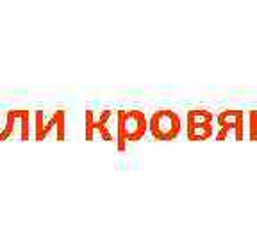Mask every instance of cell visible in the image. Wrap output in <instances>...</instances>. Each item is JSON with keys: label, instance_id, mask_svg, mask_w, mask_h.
<instances>
[{"label": "cell", "instance_id": "obj_2", "mask_svg": "<svg viewBox=\"0 0 257 240\" xmlns=\"http://www.w3.org/2000/svg\"><path fill=\"white\" fill-rule=\"evenodd\" d=\"M182 121L179 114L171 109L155 110L148 119V130L152 137L157 141H173L180 134Z\"/></svg>", "mask_w": 257, "mask_h": 240}, {"label": "cell", "instance_id": "obj_3", "mask_svg": "<svg viewBox=\"0 0 257 240\" xmlns=\"http://www.w3.org/2000/svg\"><path fill=\"white\" fill-rule=\"evenodd\" d=\"M186 134L189 141H207L214 134V116L211 110L191 109L186 116Z\"/></svg>", "mask_w": 257, "mask_h": 240}, {"label": "cell", "instance_id": "obj_7", "mask_svg": "<svg viewBox=\"0 0 257 240\" xmlns=\"http://www.w3.org/2000/svg\"><path fill=\"white\" fill-rule=\"evenodd\" d=\"M16 121H20V141H29L30 135V110L29 109H14Z\"/></svg>", "mask_w": 257, "mask_h": 240}, {"label": "cell", "instance_id": "obj_9", "mask_svg": "<svg viewBox=\"0 0 257 240\" xmlns=\"http://www.w3.org/2000/svg\"><path fill=\"white\" fill-rule=\"evenodd\" d=\"M45 112L43 110H36L34 112V141L41 139V132L45 128Z\"/></svg>", "mask_w": 257, "mask_h": 240}, {"label": "cell", "instance_id": "obj_10", "mask_svg": "<svg viewBox=\"0 0 257 240\" xmlns=\"http://www.w3.org/2000/svg\"><path fill=\"white\" fill-rule=\"evenodd\" d=\"M249 135L252 141H257V110H250L249 114Z\"/></svg>", "mask_w": 257, "mask_h": 240}, {"label": "cell", "instance_id": "obj_1", "mask_svg": "<svg viewBox=\"0 0 257 240\" xmlns=\"http://www.w3.org/2000/svg\"><path fill=\"white\" fill-rule=\"evenodd\" d=\"M146 130H148V121H146V116L143 110H116V146L120 152H124L127 143L143 139Z\"/></svg>", "mask_w": 257, "mask_h": 240}, {"label": "cell", "instance_id": "obj_4", "mask_svg": "<svg viewBox=\"0 0 257 240\" xmlns=\"http://www.w3.org/2000/svg\"><path fill=\"white\" fill-rule=\"evenodd\" d=\"M216 141H241L245 134V114L238 109H225L216 116Z\"/></svg>", "mask_w": 257, "mask_h": 240}, {"label": "cell", "instance_id": "obj_8", "mask_svg": "<svg viewBox=\"0 0 257 240\" xmlns=\"http://www.w3.org/2000/svg\"><path fill=\"white\" fill-rule=\"evenodd\" d=\"M14 123H16V116H14V109H11V110H7V114H5V127H4V130L0 132V141H5L13 135Z\"/></svg>", "mask_w": 257, "mask_h": 240}, {"label": "cell", "instance_id": "obj_5", "mask_svg": "<svg viewBox=\"0 0 257 240\" xmlns=\"http://www.w3.org/2000/svg\"><path fill=\"white\" fill-rule=\"evenodd\" d=\"M86 141H93L95 134H99L104 141L113 143L115 135L109 130V119L113 118V110H100V114H95V110H86Z\"/></svg>", "mask_w": 257, "mask_h": 240}, {"label": "cell", "instance_id": "obj_6", "mask_svg": "<svg viewBox=\"0 0 257 240\" xmlns=\"http://www.w3.org/2000/svg\"><path fill=\"white\" fill-rule=\"evenodd\" d=\"M64 118H66V110L59 109L54 110V114L50 116L47 123H45V128L41 132V139H47V135L50 134L52 130H56V141H64Z\"/></svg>", "mask_w": 257, "mask_h": 240}]
</instances>
